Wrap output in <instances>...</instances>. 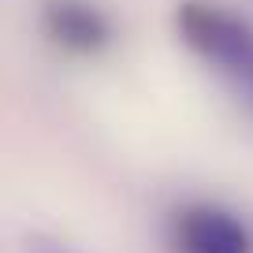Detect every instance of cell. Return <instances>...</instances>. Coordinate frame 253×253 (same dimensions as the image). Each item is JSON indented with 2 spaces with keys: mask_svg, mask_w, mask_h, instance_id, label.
I'll return each instance as SVG.
<instances>
[{
  "mask_svg": "<svg viewBox=\"0 0 253 253\" xmlns=\"http://www.w3.org/2000/svg\"><path fill=\"white\" fill-rule=\"evenodd\" d=\"M34 253H79V250H71L63 242H41V238H34Z\"/></svg>",
  "mask_w": 253,
  "mask_h": 253,
  "instance_id": "cell-4",
  "label": "cell"
},
{
  "mask_svg": "<svg viewBox=\"0 0 253 253\" xmlns=\"http://www.w3.org/2000/svg\"><path fill=\"white\" fill-rule=\"evenodd\" d=\"M182 41L227 79V86L253 108V26L212 0H186L175 11Z\"/></svg>",
  "mask_w": 253,
  "mask_h": 253,
  "instance_id": "cell-1",
  "label": "cell"
},
{
  "mask_svg": "<svg viewBox=\"0 0 253 253\" xmlns=\"http://www.w3.org/2000/svg\"><path fill=\"white\" fill-rule=\"evenodd\" d=\"M45 30L67 52H101L112 30L108 19L86 0H48L45 4Z\"/></svg>",
  "mask_w": 253,
  "mask_h": 253,
  "instance_id": "cell-3",
  "label": "cell"
},
{
  "mask_svg": "<svg viewBox=\"0 0 253 253\" xmlns=\"http://www.w3.org/2000/svg\"><path fill=\"white\" fill-rule=\"evenodd\" d=\"M175 253H253V235L235 212L216 205H190L175 216Z\"/></svg>",
  "mask_w": 253,
  "mask_h": 253,
  "instance_id": "cell-2",
  "label": "cell"
}]
</instances>
